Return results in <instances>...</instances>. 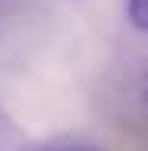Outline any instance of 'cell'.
<instances>
[{
  "instance_id": "obj_3",
  "label": "cell",
  "mask_w": 148,
  "mask_h": 151,
  "mask_svg": "<svg viewBox=\"0 0 148 151\" xmlns=\"http://www.w3.org/2000/svg\"><path fill=\"white\" fill-rule=\"evenodd\" d=\"M142 96H145V103H148V71L142 74Z\"/></svg>"
},
{
  "instance_id": "obj_2",
  "label": "cell",
  "mask_w": 148,
  "mask_h": 151,
  "mask_svg": "<svg viewBox=\"0 0 148 151\" xmlns=\"http://www.w3.org/2000/svg\"><path fill=\"white\" fill-rule=\"evenodd\" d=\"M35 151H100L97 145H81V142H68V145H48V148H35Z\"/></svg>"
},
{
  "instance_id": "obj_1",
  "label": "cell",
  "mask_w": 148,
  "mask_h": 151,
  "mask_svg": "<svg viewBox=\"0 0 148 151\" xmlns=\"http://www.w3.org/2000/svg\"><path fill=\"white\" fill-rule=\"evenodd\" d=\"M126 16L139 32L148 35V0H126Z\"/></svg>"
}]
</instances>
